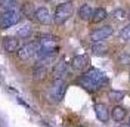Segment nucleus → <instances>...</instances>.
<instances>
[{
	"mask_svg": "<svg viewBox=\"0 0 130 127\" xmlns=\"http://www.w3.org/2000/svg\"><path fill=\"white\" fill-rule=\"evenodd\" d=\"M34 19L37 22H40L43 25H47L53 21V16L50 15L47 8H37L36 9V15H34Z\"/></svg>",
	"mask_w": 130,
	"mask_h": 127,
	"instance_id": "obj_8",
	"label": "nucleus"
},
{
	"mask_svg": "<svg viewBox=\"0 0 130 127\" xmlns=\"http://www.w3.org/2000/svg\"><path fill=\"white\" fill-rule=\"evenodd\" d=\"M46 74H47V68L46 67H39V65H36L34 67V70H32V78L37 80V81H40L46 77Z\"/></svg>",
	"mask_w": 130,
	"mask_h": 127,
	"instance_id": "obj_17",
	"label": "nucleus"
},
{
	"mask_svg": "<svg viewBox=\"0 0 130 127\" xmlns=\"http://www.w3.org/2000/svg\"><path fill=\"white\" fill-rule=\"evenodd\" d=\"M92 15H93V10H92V8H90L89 5L80 6V9H78V16H80L81 21H90Z\"/></svg>",
	"mask_w": 130,
	"mask_h": 127,
	"instance_id": "obj_14",
	"label": "nucleus"
},
{
	"mask_svg": "<svg viewBox=\"0 0 130 127\" xmlns=\"http://www.w3.org/2000/svg\"><path fill=\"white\" fill-rule=\"evenodd\" d=\"M37 44H39V49H49V50L58 49V37L52 34H43L39 37Z\"/></svg>",
	"mask_w": 130,
	"mask_h": 127,
	"instance_id": "obj_6",
	"label": "nucleus"
},
{
	"mask_svg": "<svg viewBox=\"0 0 130 127\" xmlns=\"http://www.w3.org/2000/svg\"><path fill=\"white\" fill-rule=\"evenodd\" d=\"M74 13V3L73 2H65L62 5H59L55 10V15H53V22L56 25L64 24L65 21H68Z\"/></svg>",
	"mask_w": 130,
	"mask_h": 127,
	"instance_id": "obj_2",
	"label": "nucleus"
},
{
	"mask_svg": "<svg viewBox=\"0 0 130 127\" xmlns=\"http://www.w3.org/2000/svg\"><path fill=\"white\" fill-rule=\"evenodd\" d=\"M118 62L123 64V65H127V64H130V56L127 53H121L118 58Z\"/></svg>",
	"mask_w": 130,
	"mask_h": 127,
	"instance_id": "obj_25",
	"label": "nucleus"
},
{
	"mask_svg": "<svg viewBox=\"0 0 130 127\" xmlns=\"http://www.w3.org/2000/svg\"><path fill=\"white\" fill-rule=\"evenodd\" d=\"M78 83L86 90L95 92L98 89H101L104 84H106V77L102 71H99L96 68H90L89 71L84 72L80 78H78Z\"/></svg>",
	"mask_w": 130,
	"mask_h": 127,
	"instance_id": "obj_1",
	"label": "nucleus"
},
{
	"mask_svg": "<svg viewBox=\"0 0 130 127\" xmlns=\"http://www.w3.org/2000/svg\"><path fill=\"white\" fill-rule=\"evenodd\" d=\"M21 15L25 16V18H28V19H32L34 15H36V9L32 6V3L30 2H25L22 3V6H21Z\"/></svg>",
	"mask_w": 130,
	"mask_h": 127,
	"instance_id": "obj_13",
	"label": "nucleus"
},
{
	"mask_svg": "<svg viewBox=\"0 0 130 127\" xmlns=\"http://www.w3.org/2000/svg\"><path fill=\"white\" fill-rule=\"evenodd\" d=\"M37 52H39V44L37 43H27L22 47H19L18 56L22 61H28V59H31L32 56L37 55Z\"/></svg>",
	"mask_w": 130,
	"mask_h": 127,
	"instance_id": "obj_4",
	"label": "nucleus"
},
{
	"mask_svg": "<svg viewBox=\"0 0 130 127\" xmlns=\"http://www.w3.org/2000/svg\"><path fill=\"white\" fill-rule=\"evenodd\" d=\"M65 92H67V84H65V81L62 78L59 80H55V83H53V86H52V90H50V93H52V98L55 99V101H62L65 96Z\"/></svg>",
	"mask_w": 130,
	"mask_h": 127,
	"instance_id": "obj_7",
	"label": "nucleus"
},
{
	"mask_svg": "<svg viewBox=\"0 0 130 127\" xmlns=\"http://www.w3.org/2000/svg\"><path fill=\"white\" fill-rule=\"evenodd\" d=\"M112 27L111 25H105V27H102V28H98L96 31H93L90 34V40L93 41V43H102L104 40H106L109 36H112Z\"/></svg>",
	"mask_w": 130,
	"mask_h": 127,
	"instance_id": "obj_5",
	"label": "nucleus"
},
{
	"mask_svg": "<svg viewBox=\"0 0 130 127\" xmlns=\"http://www.w3.org/2000/svg\"><path fill=\"white\" fill-rule=\"evenodd\" d=\"M31 31H32V28L30 25H22V27L19 28V31H18V36L22 37V39H25V37H30Z\"/></svg>",
	"mask_w": 130,
	"mask_h": 127,
	"instance_id": "obj_22",
	"label": "nucleus"
},
{
	"mask_svg": "<svg viewBox=\"0 0 130 127\" xmlns=\"http://www.w3.org/2000/svg\"><path fill=\"white\" fill-rule=\"evenodd\" d=\"M124 92H120V90H111L109 93H108V98L114 101V102H118V101H121L123 98H124Z\"/></svg>",
	"mask_w": 130,
	"mask_h": 127,
	"instance_id": "obj_20",
	"label": "nucleus"
},
{
	"mask_svg": "<svg viewBox=\"0 0 130 127\" xmlns=\"http://www.w3.org/2000/svg\"><path fill=\"white\" fill-rule=\"evenodd\" d=\"M43 2H53V0H43Z\"/></svg>",
	"mask_w": 130,
	"mask_h": 127,
	"instance_id": "obj_27",
	"label": "nucleus"
},
{
	"mask_svg": "<svg viewBox=\"0 0 130 127\" xmlns=\"http://www.w3.org/2000/svg\"><path fill=\"white\" fill-rule=\"evenodd\" d=\"M67 68H68V65L65 62V59H61V61L55 65V68H53V78L55 80L62 78L65 74H67Z\"/></svg>",
	"mask_w": 130,
	"mask_h": 127,
	"instance_id": "obj_12",
	"label": "nucleus"
},
{
	"mask_svg": "<svg viewBox=\"0 0 130 127\" xmlns=\"http://www.w3.org/2000/svg\"><path fill=\"white\" fill-rule=\"evenodd\" d=\"M95 114H96L98 120L102 121V123H106L108 118H109L108 108H106V105H104V103H95Z\"/></svg>",
	"mask_w": 130,
	"mask_h": 127,
	"instance_id": "obj_10",
	"label": "nucleus"
},
{
	"mask_svg": "<svg viewBox=\"0 0 130 127\" xmlns=\"http://www.w3.org/2000/svg\"><path fill=\"white\" fill-rule=\"evenodd\" d=\"M106 16H108V15H106L105 9L98 8L96 10H93V15H92V18H90V21H92L93 24H98V22H102Z\"/></svg>",
	"mask_w": 130,
	"mask_h": 127,
	"instance_id": "obj_16",
	"label": "nucleus"
},
{
	"mask_svg": "<svg viewBox=\"0 0 130 127\" xmlns=\"http://www.w3.org/2000/svg\"><path fill=\"white\" fill-rule=\"evenodd\" d=\"M78 127H83V126H78Z\"/></svg>",
	"mask_w": 130,
	"mask_h": 127,
	"instance_id": "obj_29",
	"label": "nucleus"
},
{
	"mask_svg": "<svg viewBox=\"0 0 130 127\" xmlns=\"http://www.w3.org/2000/svg\"><path fill=\"white\" fill-rule=\"evenodd\" d=\"M129 126H130V118H129Z\"/></svg>",
	"mask_w": 130,
	"mask_h": 127,
	"instance_id": "obj_28",
	"label": "nucleus"
},
{
	"mask_svg": "<svg viewBox=\"0 0 130 127\" xmlns=\"http://www.w3.org/2000/svg\"><path fill=\"white\" fill-rule=\"evenodd\" d=\"M87 64H89V58L86 55H77L73 58L71 67H73L74 70H77V71H81V70H84L87 67Z\"/></svg>",
	"mask_w": 130,
	"mask_h": 127,
	"instance_id": "obj_9",
	"label": "nucleus"
},
{
	"mask_svg": "<svg viewBox=\"0 0 130 127\" xmlns=\"http://www.w3.org/2000/svg\"><path fill=\"white\" fill-rule=\"evenodd\" d=\"M120 127H130L129 124H126V126H120Z\"/></svg>",
	"mask_w": 130,
	"mask_h": 127,
	"instance_id": "obj_26",
	"label": "nucleus"
},
{
	"mask_svg": "<svg viewBox=\"0 0 130 127\" xmlns=\"http://www.w3.org/2000/svg\"><path fill=\"white\" fill-rule=\"evenodd\" d=\"M92 52H93L95 55H104L106 52V46L104 43H95V44L92 46Z\"/></svg>",
	"mask_w": 130,
	"mask_h": 127,
	"instance_id": "obj_21",
	"label": "nucleus"
},
{
	"mask_svg": "<svg viewBox=\"0 0 130 127\" xmlns=\"http://www.w3.org/2000/svg\"><path fill=\"white\" fill-rule=\"evenodd\" d=\"M111 115H112L114 121H117V123H121L123 120H124V117H126V109L123 108V106H114L112 111H111Z\"/></svg>",
	"mask_w": 130,
	"mask_h": 127,
	"instance_id": "obj_15",
	"label": "nucleus"
},
{
	"mask_svg": "<svg viewBox=\"0 0 130 127\" xmlns=\"http://www.w3.org/2000/svg\"><path fill=\"white\" fill-rule=\"evenodd\" d=\"M120 37H121L123 40H126V41H127V40H130V24L126 25L121 31H120Z\"/></svg>",
	"mask_w": 130,
	"mask_h": 127,
	"instance_id": "obj_23",
	"label": "nucleus"
},
{
	"mask_svg": "<svg viewBox=\"0 0 130 127\" xmlns=\"http://www.w3.org/2000/svg\"><path fill=\"white\" fill-rule=\"evenodd\" d=\"M112 16L115 18V19H124V18L127 16V13H126L124 9H115V10L112 12Z\"/></svg>",
	"mask_w": 130,
	"mask_h": 127,
	"instance_id": "obj_24",
	"label": "nucleus"
},
{
	"mask_svg": "<svg viewBox=\"0 0 130 127\" xmlns=\"http://www.w3.org/2000/svg\"><path fill=\"white\" fill-rule=\"evenodd\" d=\"M55 59H56V53H55V55H46V56H43V58H39V61H37L36 65H39V67H46V68H47L50 64L55 62Z\"/></svg>",
	"mask_w": 130,
	"mask_h": 127,
	"instance_id": "obj_18",
	"label": "nucleus"
},
{
	"mask_svg": "<svg viewBox=\"0 0 130 127\" xmlns=\"http://www.w3.org/2000/svg\"><path fill=\"white\" fill-rule=\"evenodd\" d=\"M18 5V0H0V9L2 10H10V9H15Z\"/></svg>",
	"mask_w": 130,
	"mask_h": 127,
	"instance_id": "obj_19",
	"label": "nucleus"
},
{
	"mask_svg": "<svg viewBox=\"0 0 130 127\" xmlns=\"http://www.w3.org/2000/svg\"><path fill=\"white\" fill-rule=\"evenodd\" d=\"M3 49L6 52H9V53L18 52L19 50V41L15 37H6V39L3 40Z\"/></svg>",
	"mask_w": 130,
	"mask_h": 127,
	"instance_id": "obj_11",
	"label": "nucleus"
},
{
	"mask_svg": "<svg viewBox=\"0 0 130 127\" xmlns=\"http://www.w3.org/2000/svg\"><path fill=\"white\" fill-rule=\"evenodd\" d=\"M129 18H130V15H129Z\"/></svg>",
	"mask_w": 130,
	"mask_h": 127,
	"instance_id": "obj_30",
	"label": "nucleus"
},
{
	"mask_svg": "<svg viewBox=\"0 0 130 127\" xmlns=\"http://www.w3.org/2000/svg\"><path fill=\"white\" fill-rule=\"evenodd\" d=\"M21 12L16 10V9H10V10H6L3 12L2 16H0V30H6V28H10L16 25L19 21H21Z\"/></svg>",
	"mask_w": 130,
	"mask_h": 127,
	"instance_id": "obj_3",
	"label": "nucleus"
}]
</instances>
